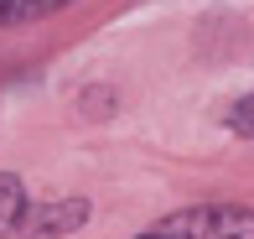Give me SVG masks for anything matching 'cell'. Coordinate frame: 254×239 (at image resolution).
Returning a JSON list of instances; mask_svg holds the SVG:
<instances>
[{
	"label": "cell",
	"mask_w": 254,
	"mask_h": 239,
	"mask_svg": "<svg viewBox=\"0 0 254 239\" xmlns=\"http://www.w3.org/2000/svg\"><path fill=\"white\" fill-rule=\"evenodd\" d=\"M26 213H31V203H26V182L10 177V172H0V239H10V234L26 229Z\"/></svg>",
	"instance_id": "obj_3"
},
{
	"label": "cell",
	"mask_w": 254,
	"mask_h": 239,
	"mask_svg": "<svg viewBox=\"0 0 254 239\" xmlns=\"http://www.w3.org/2000/svg\"><path fill=\"white\" fill-rule=\"evenodd\" d=\"M67 5V0H0V26H16V21H31V16H47V10Z\"/></svg>",
	"instance_id": "obj_4"
},
{
	"label": "cell",
	"mask_w": 254,
	"mask_h": 239,
	"mask_svg": "<svg viewBox=\"0 0 254 239\" xmlns=\"http://www.w3.org/2000/svg\"><path fill=\"white\" fill-rule=\"evenodd\" d=\"M161 239H254V213L234 203H202V208H182L156 224Z\"/></svg>",
	"instance_id": "obj_1"
},
{
	"label": "cell",
	"mask_w": 254,
	"mask_h": 239,
	"mask_svg": "<svg viewBox=\"0 0 254 239\" xmlns=\"http://www.w3.org/2000/svg\"><path fill=\"white\" fill-rule=\"evenodd\" d=\"M88 219V203H52V208H31L26 213V229L31 234H42V239H52V234H73L78 224Z\"/></svg>",
	"instance_id": "obj_2"
},
{
	"label": "cell",
	"mask_w": 254,
	"mask_h": 239,
	"mask_svg": "<svg viewBox=\"0 0 254 239\" xmlns=\"http://www.w3.org/2000/svg\"><path fill=\"white\" fill-rule=\"evenodd\" d=\"M228 130L234 135H254V94H244L234 109H228Z\"/></svg>",
	"instance_id": "obj_5"
},
{
	"label": "cell",
	"mask_w": 254,
	"mask_h": 239,
	"mask_svg": "<svg viewBox=\"0 0 254 239\" xmlns=\"http://www.w3.org/2000/svg\"><path fill=\"white\" fill-rule=\"evenodd\" d=\"M140 239H161V234H156V229H145V234H140Z\"/></svg>",
	"instance_id": "obj_6"
}]
</instances>
